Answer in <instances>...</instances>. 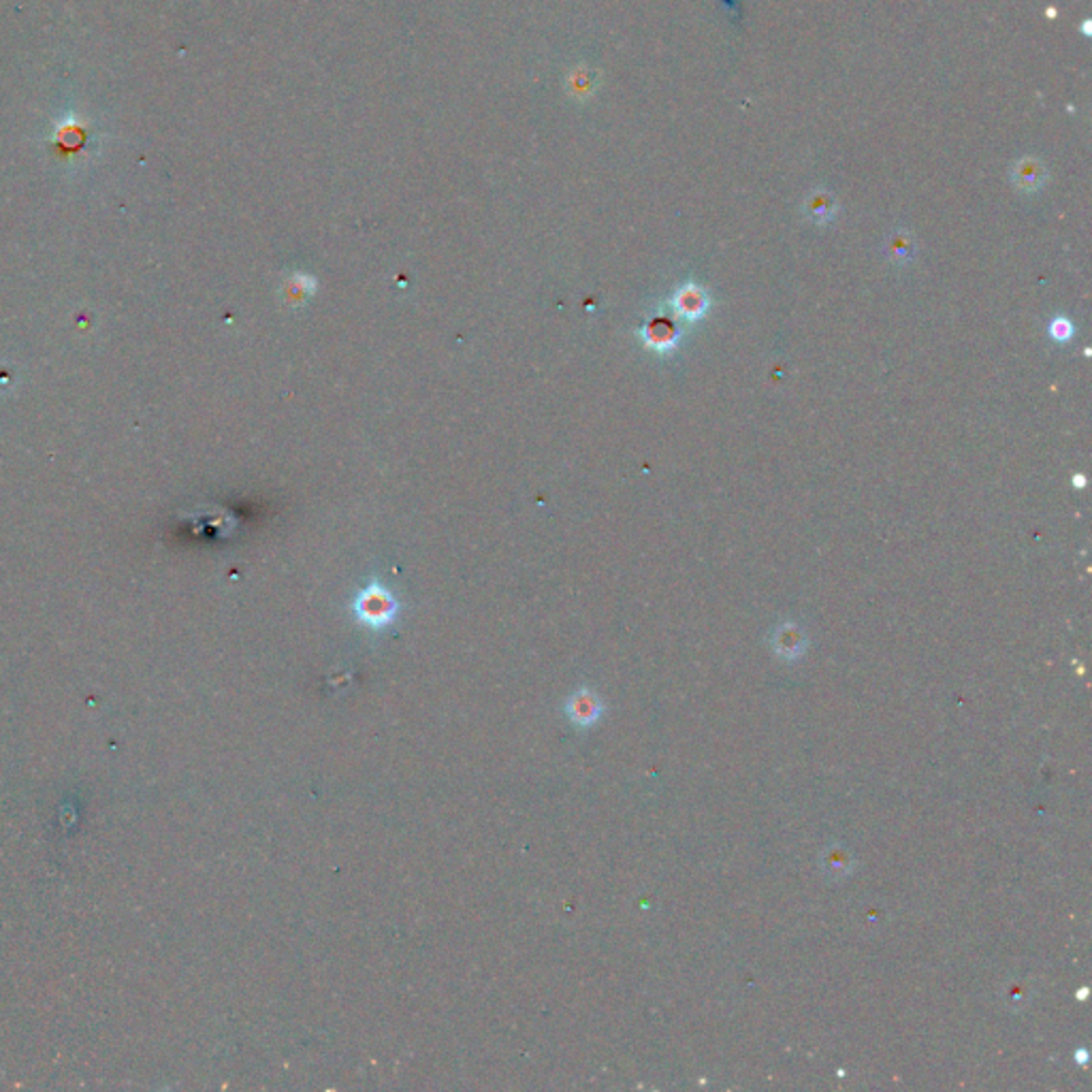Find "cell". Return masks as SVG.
Returning <instances> with one entry per match:
<instances>
[{
    "label": "cell",
    "instance_id": "obj_1",
    "mask_svg": "<svg viewBox=\"0 0 1092 1092\" xmlns=\"http://www.w3.org/2000/svg\"><path fill=\"white\" fill-rule=\"evenodd\" d=\"M355 617L363 623L370 630H384L390 623L397 619L399 602L395 600L393 593L380 583H370L365 589H361L359 596L352 604Z\"/></svg>",
    "mask_w": 1092,
    "mask_h": 1092
},
{
    "label": "cell",
    "instance_id": "obj_2",
    "mask_svg": "<svg viewBox=\"0 0 1092 1092\" xmlns=\"http://www.w3.org/2000/svg\"><path fill=\"white\" fill-rule=\"evenodd\" d=\"M708 294L704 291L702 287L694 282H685L683 287L676 288V293L673 294V299L668 301V306L673 308V312L683 321L694 322L700 321L708 310Z\"/></svg>",
    "mask_w": 1092,
    "mask_h": 1092
},
{
    "label": "cell",
    "instance_id": "obj_3",
    "mask_svg": "<svg viewBox=\"0 0 1092 1092\" xmlns=\"http://www.w3.org/2000/svg\"><path fill=\"white\" fill-rule=\"evenodd\" d=\"M640 337L645 340L646 348H651L653 352H660V355H666V352H670L679 344L681 328L670 318L655 316L640 328Z\"/></svg>",
    "mask_w": 1092,
    "mask_h": 1092
},
{
    "label": "cell",
    "instance_id": "obj_4",
    "mask_svg": "<svg viewBox=\"0 0 1092 1092\" xmlns=\"http://www.w3.org/2000/svg\"><path fill=\"white\" fill-rule=\"evenodd\" d=\"M568 717L572 719V723H577L578 728H589L602 717V702L591 689H578L572 698L568 700Z\"/></svg>",
    "mask_w": 1092,
    "mask_h": 1092
},
{
    "label": "cell",
    "instance_id": "obj_5",
    "mask_svg": "<svg viewBox=\"0 0 1092 1092\" xmlns=\"http://www.w3.org/2000/svg\"><path fill=\"white\" fill-rule=\"evenodd\" d=\"M771 642H772L775 653L781 655L783 660H790V661L798 660L806 649L805 632H802L798 625H794V623H781V625L772 632Z\"/></svg>",
    "mask_w": 1092,
    "mask_h": 1092
},
{
    "label": "cell",
    "instance_id": "obj_6",
    "mask_svg": "<svg viewBox=\"0 0 1092 1092\" xmlns=\"http://www.w3.org/2000/svg\"><path fill=\"white\" fill-rule=\"evenodd\" d=\"M837 210H839L837 199H834L828 190H824V188H818V190L809 192L806 199L802 201V214H805V218L818 226H824V225H828V222H833L834 216H837Z\"/></svg>",
    "mask_w": 1092,
    "mask_h": 1092
},
{
    "label": "cell",
    "instance_id": "obj_7",
    "mask_svg": "<svg viewBox=\"0 0 1092 1092\" xmlns=\"http://www.w3.org/2000/svg\"><path fill=\"white\" fill-rule=\"evenodd\" d=\"M1047 180V171L1043 162L1035 156H1024L1012 167V182L1019 190L1037 192Z\"/></svg>",
    "mask_w": 1092,
    "mask_h": 1092
},
{
    "label": "cell",
    "instance_id": "obj_8",
    "mask_svg": "<svg viewBox=\"0 0 1092 1092\" xmlns=\"http://www.w3.org/2000/svg\"><path fill=\"white\" fill-rule=\"evenodd\" d=\"M821 867H824V873L830 874V877L840 879V877H847L852 873V868L856 867L854 858L849 856V852H845L840 845H833L830 849H826L824 856H821Z\"/></svg>",
    "mask_w": 1092,
    "mask_h": 1092
},
{
    "label": "cell",
    "instance_id": "obj_9",
    "mask_svg": "<svg viewBox=\"0 0 1092 1092\" xmlns=\"http://www.w3.org/2000/svg\"><path fill=\"white\" fill-rule=\"evenodd\" d=\"M913 252H916V245H913L911 235L907 233V231H896V233H892L890 237H888L886 254L894 265L911 263Z\"/></svg>",
    "mask_w": 1092,
    "mask_h": 1092
},
{
    "label": "cell",
    "instance_id": "obj_10",
    "mask_svg": "<svg viewBox=\"0 0 1092 1092\" xmlns=\"http://www.w3.org/2000/svg\"><path fill=\"white\" fill-rule=\"evenodd\" d=\"M316 291V280L312 275L306 273H294L287 284V301L293 303H301L306 301L308 297H312V293Z\"/></svg>",
    "mask_w": 1092,
    "mask_h": 1092
},
{
    "label": "cell",
    "instance_id": "obj_11",
    "mask_svg": "<svg viewBox=\"0 0 1092 1092\" xmlns=\"http://www.w3.org/2000/svg\"><path fill=\"white\" fill-rule=\"evenodd\" d=\"M1071 335H1074V325H1071V321H1067V318H1062V316H1058L1052 321V325H1050L1052 340L1067 342V340H1071Z\"/></svg>",
    "mask_w": 1092,
    "mask_h": 1092
},
{
    "label": "cell",
    "instance_id": "obj_12",
    "mask_svg": "<svg viewBox=\"0 0 1092 1092\" xmlns=\"http://www.w3.org/2000/svg\"><path fill=\"white\" fill-rule=\"evenodd\" d=\"M1086 1058H1089V1052L1082 1050L1080 1054H1077V1062H1086Z\"/></svg>",
    "mask_w": 1092,
    "mask_h": 1092
}]
</instances>
